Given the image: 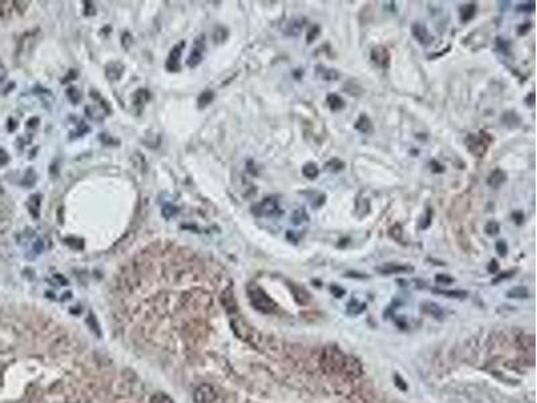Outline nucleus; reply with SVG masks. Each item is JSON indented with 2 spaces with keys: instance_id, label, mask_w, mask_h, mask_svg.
I'll return each mask as SVG.
<instances>
[{
  "instance_id": "1",
  "label": "nucleus",
  "mask_w": 537,
  "mask_h": 403,
  "mask_svg": "<svg viewBox=\"0 0 537 403\" xmlns=\"http://www.w3.org/2000/svg\"><path fill=\"white\" fill-rule=\"evenodd\" d=\"M347 356L348 355L341 352L337 347H333V345L325 347L321 352V358H320L321 368L328 374H339V372L343 374Z\"/></svg>"
},
{
  "instance_id": "2",
  "label": "nucleus",
  "mask_w": 537,
  "mask_h": 403,
  "mask_svg": "<svg viewBox=\"0 0 537 403\" xmlns=\"http://www.w3.org/2000/svg\"><path fill=\"white\" fill-rule=\"evenodd\" d=\"M247 294H249V298H250V302L254 306V309L259 311L261 313H266V315L276 312L277 304L273 301L271 297L267 296L266 292L258 285H249Z\"/></svg>"
},
{
  "instance_id": "3",
  "label": "nucleus",
  "mask_w": 537,
  "mask_h": 403,
  "mask_svg": "<svg viewBox=\"0 0 537 403\" xmlns=\"http://www.w3.org/2000/svg\"><path fill=\"white\" fill-rule=\"evenodd\" d=\"M493 141V137L490 136L486 132H481L479 136L477 135H469L465 140V144L467 147V149L471 155L477 156V157H482V156L488 152L489 144Z\"/></svg>"
},
{
  "instance_id": "4",
  "label": "nucleus",
  "mask_w": 537,
  "mask_h": 403,
  "mask_svg": "<svg viewBox=\"0 0 537 403\" xmlns=\"http://www.w3.org/2000/svg\"><path fill=\"white\" fill-rule=\"evenodd\" d=\"M251 210L252 214L255 217H261V218H269V217H276V215L281 214V209H280V204H278L276 196H267L259 203L254 204Z\"/></svg>"
},
{
  "instance_id": "5",
  "label": "nucleus",
  "mask_w": 537,
  "mask_h": 403,
  "mask_svg": "<svg viewBox=\"0 0 537 403\" xmlns=\"http://www.w3.org/2000/svg\"><path fill=\"white\" fill-rule=\"evenodd\" d=\"M216 399H218V393L211 384H200L194 391L195 403H214Z\"/></svg>"
},
{
  "instance_id": "6",
  "label": "nucleus",
  "mask_w": 537,
  "mask_h": 403,
  "mask_svg": "<svg viewBox=\"0 0 537 403\" xmlns=\"http://www.w3.org/2000/svg\"><path fill=\"white\" fill-rule=\"evenodd\" d=\"M371 59H372L373 63L378 65L379 68L388 69L390 68V62H391V55H390V51L387 50V47H384V46H376L371 51Z\"/></svg>"
},
{
  "instance_id": "7",
  "label": "nucleus",
  "mask_w": 537,
  "mask_h": 403,
  "mask_svg": "<svg viewBox=\"0 0 537 403\" xmlns=\"http://www.w3.org/2000/svg\"><path fill=\"white\" fill-rule=\"evenodd\" d=\"M411 33L414 35V38L422 44V46H430L432 43V35L429 33V30L425 25L422 23H414L411 27Z\"/></svg>"
},
{
  "instance_id": "8",
  "label": "nucleus",
  "mask_w": 537,
  "mask_h": 403,
  "mask_svg": "<svg viewBox=\"0 0 537 403\" xmlns=\"http://www.w3.org/2000/svg\"><path fill=\"white\" fill-rule=\"evenodd\" d=\"M414 270V267L408 266V265H402V263H386L383 266L376 267V272H379L380 274H384V276H390V274H402V273H410Z\"/></svg>"
},
{
  "instance_id": "9",
  "label": "nucleus",
  "mask_w": 537,
  "mask_h": 403,
  "mask_svg": "<svg viewBox=\"0 0 537 403\" xmlns=\"http://www.w3.org/2000/svg\"><path fill=\"white\" fill-rule=\"evenodd\" d=\"M203 50H204V38L203 37H199L196 39V43H195L194 49L191 51L188 57V61H187V65L189 68H196L202 58H203Z\"/></svg>"
},
{
  "instance_id": "10",
  "label": "nucleus",
  "mask_w": 537,
  "mask_h": 403,
  "mask_svg": "<svg viewBox=\"0 0 537 403\" xmlns=\"http://www.w3.org/2000/svg\"><path fill=\"white\" fill-rule=\"evenodd\" d=\"M184 42H180L179 44H176L174 49L171 50L170 55H168V61H167V69L170 72H178L180 70V55H181V51H183Z\"/></svg>"
},
{
  "instance_id": "11",
  "label": "nucleus",
  "mask_w": 537,
  "mask_h": 403,
  "mask_svg": "<svg viewBox=\"0 0 537 403\" xmlns=\"http://www.w3.org/2000/svg\"><path fill=\"white\" fill-rule=\"evenodd\" d=\"M343 374L352 376V378H358V376L363 374V367H361V365H360V362L358 359H355L352 356H347Z\"/></svg>"
},
{
  "instance_id": "12",
  "label": "nucleus",
  "mask_w": 537,
  "mask_h": 403,
  "mask_svg": "<svg viewBox=\"0 0 537 403\" xmlns=\"http://www.w3.org/2000/svg\"><path fill=\"white\" fill-rule=\"evenodd\" d=\"M289 289L293 293V297H294L295 301L301 304V305H306L310 301V294L308 293L305 288L300 287L297 284H293V282H289Z\"/></svg>"
},
{
  "instance_id": "13",
  "label": "nucleus",
  "mask_w": 537,
  "mask_h": 403,
  "mask_svg": "<svg viewBox=\"0 0 537 403\" xmlns=\"http://www.w3.org/2000/svg\"><path fill=\"white\" fill-rule=\"evenodd\" d=\"M316 74H317V77H319L320 79L326 81V82H330V81H337L340 77L339 73H337V70L325 68L324 65H317V66H316Z\"/></svg>"
},
{
  "instance_id": "14",
  "label": "nucleus",
  "mask_w": 537,
  "mask_h": 403,
  "mask_svg": "<svg viewBox=\"0 0 537 403\" xmlns=\"http://www.w3.org/2000/svg\"><path fill=\"white\" fill-rule=\"evenodd\" d=\"M304 25H305V19H301V18H294V19H291V20H289V22H287V25L285 26L284 31H285L286 35H290V37H297V35H300V33L302 31V27H304Z\"/></svg>"
},
{
  "instance_id": "15",
  "label": "nucleus",
  "mask_w": 537,
  "mask_h": 403,
  "mask_svg": "<svg viewBox=\"0 0 537 403\" xmlns=\"http://www.w3.org/2000/svg\"><path fill=\"white\" fill-rule=\"evenodd\" d=\"M505 182H506V174L502 170H500V168L494 170L488 178V184L492 188H500Z\"/></svg>"
},
{
  "instance_id": "16",
  "label": "nucleus",
  "mask_w": 537,
  "mask_h": 403,
  "mask_svg": "<svg viewBox=\"0 0 537 403\" xmlns=\"http://www.w3.org/2000/svg\"><path fill=\"white\" fill-rule=\"evenodd\" d=\"M355 129L360 132V133H364V135L371 133L373 129L371 118H369L367 114H360V117L358 118V121L355 122Z\"/></svg>"
},
{
  "instance_id": "17",
  "label": "nucleus",
  "mask_w": 537,
  "mask_h": 403,
  "mask_svg": "<svg viewBox=\"0 0 537 403\" xmlns=\"http://www.w3.org/2000/svg\"><path fill=\"white\" fill-rule=\"evenodd\" d=\"M124 73V66L120 65L118 62H111L107 66V70H105V74L107 77L110 79V81H117L120 79Z\"/></svg>"
},
{
  "instance_id": "18",
  "label": "nucleus",
  "mask_w": 537,
  "mask_h": 403,
  "mask_svg": "<svg viewBox=\"0 0 537 403\" xmlns=\"http://www.w3.org/2000/svg\"><path fill=\"white\" fill-rule=\"evenodd\" d=\"M475 11H477V5L475 3H469V4H464L460 8V16L461 22L462 23H467L469 20H471L474 18Z\"/></svg>"
},
{
  "instance_id": "19",
  "label": "nucleus",
  "mask_w": 537,
  "mask_h": 403,
  "mask_svg": "<svg viewBox=\"0 0 537 403\" xmlns=\"http://www.w3.org/2000/svg\"><path fill=\"white\" fill-rule=\"evenodd\" d=\"M326 102H328V107H329V109L332 110V112H339V110H341V109L345 108V102H344V100L340 97L339 94H336V93L329 94V96L326 97Z\"/></svg>"
},
{
  "instance_id": "20",
  "label": "nucleus",
  "mask_w": 537,
  "mask_h": 403,
  "mask_svg": "<svg viewBox=\"0 0 537 403\" xmlns=\"http://www.w3.org/2000/svg\"><path fill=\"white\" fill-rule=\"evenodd\" d=\"M501 121L503 122V125L509 126V128H516L521 124V118L518 116L517 113L513 112V110H508L505 112L501 117Z\"/></svg>"
},
{
  "instance_id": "21",
  "label": "nucleus",
  "mask_w": 537,
  "mask_h": 403,
  "mask_svg": "<svg viewBox=\"0 0 537 403\" xmlns=\"http://www.w3.org/2000/svg\"><path fill=\"white\" fill-rule=\"evenodd\" d=\"M309 220V217L306 214V210L304 207H298L297 210L293 211L291 214V223L294 226H301L302 223H305Z\"/></svg>"
},
{
  "instance_id": "22",
  "label": "nucleus",
  "mask_w": 537,
  "mask_h": 403,
  "mask_svg": "<svg viewBox=\"0 0 537 403\" xmlns=\"http://www.w3.org/2000/svg\"><path fill=\"white\" fill-rule=\"evenodd\" d=\"M319 167L316 163H306L304 167H302V174L305 176L306 179L315 180L317 176H319Z\"/></svg>"
},
{
  "instance_id": "23",
  "label": "nucleus",
  "mask_w": 537,
  "mask_h": 403,
  "mask_svg": "<svg viewBox=\"0 0 537 403\" xmlns=\"http://www.w3.org/2000/svg\"><path fill=\"white\" fill-rule=\"evenodd\" d=\"M39 206H40V195H33L29 200V210L34 218H38Z\"/></svg>"
},
{
  "instance_id": "24",
  "label": "nucleus",
  "mask_w": 537,
  "mask_h": 403,
  "mask_svg": "<svg viewBox=\"0 0 537 403\" xmlns=\"http://www.w3.org/2000/svg\"><path fill=\"white\" fill-rule=\"evenodd\" d=\"M325 199H326L325 194H321V192H312L309 196V203L313 209H320V207L325 203Z\"/></svg>"
},
{
  "instance_id": "25",
  "label": "nucleus",
  "mask_w": 537,
  "mask_h": 403,
  "mask_svg": "<svg viewBox=\"0 0 537 403\" xmlns=\"http://www.w3.org/2000/svg\"><path fill=\"white\" fill-rule=\"evenodd\" d=\"M388 235L391 237L394 241H396V242H402L403 241V228L402 226L399 223H395V224H392L391 227H390V230H388Z\"/></svg>"
},
{
  "instance_id": "26",
  "label": "nucleus",
  "mask_w": 537,
  "mask_h": 403,
  "mask_svg": "<svg viewBox=\"0 0 537 403\" xmlns=\"http://www.w3.org/2000/svg\"><path fill=\"white\" fill-rule=\"evenodd\" d=\"M528 294H529V292L525 287L512 288L508 292V297H510V298H525V297H528Z\"/></svg>"
},
{
  "instance_id": "27",
  "label": "nucleus",
  "mask_w": 537,
  "mask_h": 403,
  "mask_svg": "<svg viewBox=\"0 0 537 403\" xmlns=\"http://www.w3.org/2000/svg\"><path fill=\"white\" fill-rule=\"evenodd\" d=\"M325 167H326V170L329 171V172H340V171L344 170L345 163L340 160V159H332V160L326 163Z\"/></svg>"
},
{
  "instance_id": "28",
  "label": "nucleus",
  "mask_w": 537,
  "mask_h": 403,
  "mask_svg": "<svg viewBox=\"0 0 537 403\" xmlns=\"http://www.w3.org/2000/svg\"><path fill=\"white\" fill-rule=\"evenodd\" d=\"M149 403H175L174 399L165 393H156L152 395Z\"/></svg>"
},
{
  "instance_id": "29",
  "label": "nucleus",
  "mask_w": 537,
  "mask_h": 403,
  "mask_svg": "<svg viewBox=\"0 0 537 403\" xmlns=\"http://www.w3.org/2000/svg\"><path fill=\"white\" fill-rule=\"evenodd\" d=\"M360 211H363L361 218H364L369 213V202L367 199H361V198L358 199V203H356V213H358V215L360 214Z\"/></svg>"
},
{
  "instance_id": "30",
  "label": "nucleus",
  "mask_w": 537,
  "mask_h": 403,
  "mask_svg": "<svg viewBox=\"0 0 537 403\" xmlns=\"http://www.w3.org/2000/svg\"><path fill=\"white\" fill-rule=\"evenodd\" d=\"M423 311L426 312V313H430V315L435 316V317L442 316V311H440L439 306L436 305V304H432V302H426V304H423Z\"/></svg>"
},
{
  "instance_id": "31",
  "label": "nucleus",
  "mask_w": 537,
  "mask_h": 403,
  "mask_svg": "<svg viewBox=\"0 0 537 403\" xmlns=\"http://www.w3.org/2000/svg\"><path fill=\"white\" fill-rule=\"evenodd\" d=\"M213 98H214L213 92H210V90L203 92L202 94H200V97H199V107L200 108L207 107L208 104L213 101Z\"/></svg>"
},
{
  "instance_id": "32",
  "label": "nucleus",
  "mask_w": 537,
  "mask_h": 403,
  "mask_svg": "<svg viewBox=\"0 0 537 403\" xmlns=\"http://www.w3.org/2000/svg\"><path fill=\"white\" fill-rule=\"evenodd\" d=\"M485 231H486V234L488 235H497V234L500 233V224L496 222V220H490V222H488L486 223V226H485Z\"/></svg>"
},
{
  "instance_id": "33",
  "label": "nucleus",
  "mask_w": 537,
  "mask_h": 403,
  "mask_svg": "<svg viewBox=\"0 0 537 403\" xmlns=\"http://www.w3.org/2000/svg\"><path fill=\"white\" fill-rule=\"evenodd\" d=\"M434 292L439 293V294H445V296L447 297H458V298L465 297L466 294H467V292H464V291H434Z\"/></svg>"
},
{
  "instance_id": "34",
  "label": "nucleus",
  "mask_w": 537,
  "mask_h": 403,
  "mask_svg": "<svg viewBox=\"0 0 537 403\" xmlns=\"http://www.w3.org/2000/svg\"><path fill=\"white\" fill-rule=\"evenodd\" d=\"M431 215H432V211H431V209H427L426 214H425V217H423L421 222H419V227L425 230V228H427L429 226H430V224H431Z\"/></svg>"
},
{
  "instance_id": "35",
  "label": "nucleus",
  "mask_w": 537,
  "mask_h": 403,
  "mask_svg": "<svg viewBox=\"0 0 537 403\" xmlns=\"http://www.w3.org/2000/svg\"><path fill=\"white\" fill-rule=\"evenodd\" d=\"M496 250H497V253H499L501 257H505L506 253H508V246H506V243L503 242V241H499V242L496 243Z\"/></svg>"
},
{
  "instance_id": "36",
  "label": "nucleus",
  "mask_w": 537,
  "mask_h": 403,
  "mask_svg": "<svg viewBox=\"0 0 537 403\" xmlns=\"http://www.w3.org/2000/svg\"><path fill=\"white\" fill-rule=\"evenodd\" d=\"M535 1H529V3H523V4H520L517 7V10L518 11H521V12H532V11H535Z\"/></svg>"
},
{
  "instance_id": "37",
  "label": "nucleus",
  "mask_w": 537,
  "mask_h": 403,
  "mask_svg": "<svg viewBox=\"0 0 537 403\" xmlns=\"http://www.w3.org/2000/svg\"><path fill=\"white\" fill-rule=\"evenodd\" d=\"M435 281L438 284H442V285H447V284H451L454 280L450 276H447V274H438L435 277Z\"/></svg>"
},
{
  "instance_id": "38",
  "label": "nucleus",
  "mask_w": 537,
  "mask_h": 403,
  "mask_svg": "<svg viewBox=\"0 0 537 403\" xmlns=\"http://www.w3.org/2000/svg\"><path fill=\"white\" fill-rule=\"evenodd\" d=\"M175 214H178V209H176V207H174V206H171V204L165 206L164 210H163V215H164L165 218L170 219L171 217H174Z\"/></svg>"
},
{
  "instance_id": "39",
  "label": "nucleus",
  "mask_w": 537,
  "mask_h": 403,
  "mask_svg": "<svg viewBox=\"0 0 537 403\" xmlns=\"http://www.w3.org/2000/svg\"><path fill=\"white\" fill-rule=\"evenodd\" d=\"M430 170L432 171L434 174H440V172H443V171H445V167L440 164V163H438L436 160H431L430 161Z\"/></svg>"
},
{
  "instance_id": "40",
  "label": "nucleus",
  "mask_w": 537,
  "mask_h": 403,
  "mask_svg": "<svg viewBox=\"0 0 537 403\" xmlns=\"http://www.w3.org/2000/svg\"><path fill=\"white\" fill-rule=\"evenodd\" d=\"M320 34V27L319 26H313L312 29H310L309 31V34H308V39H306V42L308 43H312L313 40L316 39V37Z\"/></svg>"
},
{
  "instance_id": "41",
  "label": "nucleus",
  "mask_w": 537,
  "mask_h": 403,
  "mask_svg": "<svg viewBox=\"0 0 537 403\" xmlns=\"http://www.w3.org/2000/svg\"><path fill=\"white\" fill-rule=\"evenodd\" d=\"M68 94H69V97L72 98V101L75 102L77 104L78 100H79V97H81V94H79V92H77V89H69L68 90Z\"/></svg>"
},
{
  "instance_id": "42",
  "label": "nucleus",
  "mask_w": 537,
  "mask_h": 403,
  "mask_svg": "<svg viewBox=\"0 0 537 403\" xmlns=\"http://www.w3.org/2000/svg\"><path fill=\"white\" fill-rule=\"evenodd\" d=\"M497 46L502 53H508L509 51V42H505L501 38H497Z\"/></svg>"
},
{
  "instance_id": "43",
  "label": "nucleus",
  "mask_w": 537,
  "mask_h": 403,
  "mask_svg": "<svg viewBox=\"0 0 537 403\" xmlns=\"http://www.w3.org/2000/svg\"><path fill=\"white\" fill-rule=\"evenodd\" d=\"M512 218L513 220H514V223L521 224L524 222V214L521 213V211H514V213L512 214Z\"/></svg>"
},
{
  "instance_id": "44",
  "label": "nucleus",
  "mask_w": 537,
  "mask_h": 403,
  "mask_svg": "<svg viewBox=\"0 0 537 403\" xmlns=\"http://www.w3.org/2000/svg\"><path fill=\"white\" fill-rule=\"evenodd\" d=\"M330 292H332V293H333V296L336 297L344 296V293H345V291H344L343 288H340L339 285H332V287H330Z\"/></svg>"
},
{
  "instance_id": "45",
  "label": "nucleus",
  "mask_w": 537,
  "mask_h": 403,
  "mask_svg": "<svg viewBox=\"0 0 537 403\" xmlns=\"http://www.w3.org/2000/svg\"><path fill=\"white\" fill-rule=\"evenodd\" d=\"M512 273H514V270H510V272H506V273H502V274H500L499 277H496L493 280V284H497V282L500 281H502L503 278H509L510 276H512Z\"/></svg>"
},
{
  "instance_id": "46",
  "label": "nucleus",
  "mask_w": 537,
  "mask_h": 403,
  "mask_svg": "<svg viewBox=\"0 0 537 403\" xmlns=\"http://www.w3.org/2000/svg\"><path fill=\"white\" fill-rule=\"evenodd\" d=\"M488 270L490 273H497V270H499V263H497V261H492V262L489 263V266H488Z\"/></svg>"
},
{
  "instance_id": "47",
  "label": "nucleus",
  "mask_w": 537,
  "mask_h": 403,
  "mask_svg": "<svg viewBox=\"0 0 537 403\" xmlns=\"http://www.w3.org/2000/svg\"><path fill=\"white\" fill-rule=\"evenodd\" d=\"M0 159H1V165L5 164L8 161V156H7V153L3 149H0Z\"/></svg>"
},
{
  "instance_id": "48",
  "label": "nucleus",
  "mask_w": 537,
  "mask_h": 403,
  "mask_svg": "<svg viewBox=\"0 0 537 403\" xmlns=\"http://www.w3.org/2000/svg\"><path fill=\"white\" fill-rule=\"evenodd\" d=\"M525 102H528L529 105H533V102H535V93H531L528 96V98H525Z\"/></svg>"
},
{
  "instance_id": "49",
  "label": "nucleus",
  "mask_w": 537,
  "mask_h": 403,
  "mask_svg": "<svg viewBox=\"0 0 537 403\" xmlns=\"http://www.w3.org/2000/svg\"><path fill=\"white\" fill-rule=\"evenodd\" d=\"M396 382H399V384H400V386H402V389H403V390H406V389H407L406 384H403V383H402L403 380H402V379H400V378H399V376H396Z\"/></svg>"
}]
</instances>
